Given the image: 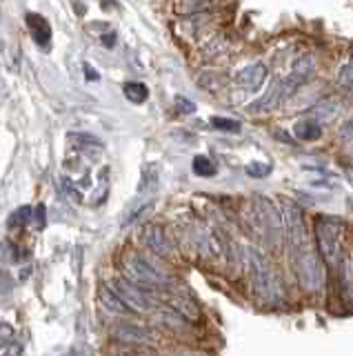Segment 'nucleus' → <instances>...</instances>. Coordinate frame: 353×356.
<instances>
[{
    "instance_id": "nucleus-1",
    "label": "nucleus",
    "mask_w": 353,
    "mask_h": 356,
    "mask_svg": "<svg viewBox=\"0 0 353 356\" xmlns=\"http://www.w3.org/2000/svg\"><path fill=\"white\" fill-rule=\"evenodd\" d=\"M282 222H284V238L289 245V259L298 283L309 294H318L325 285V270L318 254L309 243V234L304 225L302 209L291 200L282 203Z\"/></svg>"
},
{
    "instance_id": "nucleus-2",
    "label": "nucleus",
    "mask_w": 353,
    "mask_h": 356,
    "mask_svg": "<svg viewBox=\"0 0 353 356\" xmlns=\"http://www.w3.org/2000/svg\"><path fill=\"white\" fill-rule=\"evenodd\" d=\"M316 72V65H313V58L311 56H300V58H295L291 72L286 74L280 81H275L273 87L269 89L267 94L262 98H258L256 103H251L247 109L253 111V114H260V111H269V109H275L286 96H291L293 92L300 85H304L307 81H311V76Z\"/></svg>"
},
{
    "instance_id": "nucleus-3",
    "label": "nucleus",
    "mask_w": 353,
    "mask_h": 356,
    "mask_svg": "<svg viewBox=\"0 0 353 356\" xmlns=\"http://www.w3.org/2000/svg\"><path fill=\"white\" fill-rule=\"evenodd\" d=\"M247 259H249L251 283H253V289L258 292V296L269 305H282L284 303L282 285L278 281V276H275L271 263L267 261V256L260 254L258 250H249Z\"/></svg>"
},
{
    "instance_id": "nucleus-4",
    "label": "nucleus",
    "mask_w": 353,
    "mask_h": 356,
    "mask_svg": "<svg viewBox=\"0 0 353 356\" xmlns=\"http://www.w3.org/2000/svg\"><path fill=\"white\" fill-rule=\"evenodd\" d=\"M249 209H251V218H253V229H256L260 236H264V241L269 243L271 250H275L284 236L282 214L275 209L271 200L264 196H253L249 203Z\"/></svg>"
},
{
    "instance_id": "nucleus-5",
    "label": "nucleus",
    "mask_w": 353,
    "mask_h": 356,
    "mask_svg": "<svg viewBox=\"0 0 353 356\" xmlns=\"http://www.w3.org/2000/svg\"><path fill=\"white\" fill-rule=\"evenodd\" d=\"M342 220L334 216H320L316 220V238H318V248L322 259L327 263H336L338 259V248H340V238H342Z\"/></svg>"
},
{
    "instance_id": "nucleus-6",
    "label": "nucleus",
    "mask_w": 353,
    "mask_h": 356,
    "mask_svg": "<svg viewBox=\"0 0 353 356\" xmlns=\"http://www.w3.org/2000/svg\"><path fill=\"white\" fill-rule=\"evenodd\" d=\"M125 270H127V276L131 281H136L145 287H162V285H169V276L162 274L160 270H156L145 256L140 254H131L125 259Z\"/></svg>"
},
{
    "instance_id": "nucleus-7",
    "label": "nucleus",
    "mask_w": 353,
    "mask_h": 356,
    "mask_svg": "<svg viewBox=\"0 0 353 356\" xmlns=\"http://www.w3.org/2000/svg\"><path fill=\"white\" fill-rule=\"evenodd\" d=\"M114 289L134 312H151L156 307V298H153L151 287H145L136 281H127V278H118L114 283Z\"/></svg>"
},
{
    "instance_id": "nucleus-8",
    "label": "nucleus",
    "mask_w": 353,
    "mask_h": 356,
    "mask_svg": "<svg viewBox=\"0 0 353 356\" xmlns=\"http://www.w3.org/2000/svg\"><path fill=\"white\" fill-rule=\"evenodd\" d=\"M112 337L120 343H149L153 341V332L145 325H138V323H116L112 327Z\"/></svg>"
},
{
    "instance_id": "nucleus-9",
    "label": "nucleus",
    "mask_w": 353,
    "mask_h": 356,
    "mask_svg": "<svg viewBox=\"0 0 353 356\" xmlns=\"http://www.w3.org/2000/svg\"><path fill=\"white\" fill-rule=\"evenodd\" d=\"M264 81H267V67L262 63H253L236 76V83L240 87H245L247 92H258L264 85Z\"/></svg>"
},
{
    "instance_id": "nucleus-10",
    "label": "nucleus",
    "mask_w": 353,
    "mask_h": 356,
    "mask_svg": "<svg viewBox=\"0 0 353 356\" xmlns=\"http://www.w3.org/2000/svg\"><path fill=\"white\" fill-rule=\"evenodd\" d=\"M145 243L151 252H156L158 256H171L173 254V245L160 225H147L145 227Z\"/></svg>"
},
{
    "instance_id": "nucleus-11",
    "label": "nucleus",
    "mask_w": 353,
    "mask_h": 356,
    "mask_svg": "<svg viewBox=\"0 0 353 356\" xmlns=\"http://www.w3.org/2000/svg\"><path fill=\"white\" fill-rule=\"evenodd\" d=\"M98 296H101V303H103V307L107 309V312H112V314H118V316H127V314H131V309L125 300H123V296H120L116 289H109V287H101V292H98Z\"/></svg>"
},
{
    "instance_id": "nucleus-12",
    "label": "nucleus",
    "mask_w": 353,
    "mask_h": 356,
    "mask_svg": "<svg viewBox=\"0 0 353 356\" xmlns=\"http://www.w3.org/2000/svg\"><path fill=\"white\" fill-rule=\"evenodd\" d=\"M27 27H29L31 36H34V40L40 44V47H47L49 40H51V27H49V22L42 18L40 14H29L27 16Z\"/></svg>"
},
{
    "instance_id": "nucleus-13",
    "label": "nucleus",
    "mask_w": 353,
    "mask_h": 356,
    "mask_svg": "<svg viewBox=\"0 0 353 356\" xmlns=\"http://www.w3.org/2000/svg\"><path fill=\"white\" fill-rule=\"evenodd\" d=\"M340 114V103L338 100H322V103H318V105H313L311 109H309V118H313V120H318L320 125H327V122H331V120H336V116Z\"/></svg>"
},
{
    "instance_id": "nucleus-14",
    "label": "nucleus",
    "mask_w": 353,
    "mask_h": 356,
    "mask_svg": "<svg viewBox=\"0 0 353 356\" xmlns=\"http://www.w3.org/2000/svg\"><path fill=\"white\" fill-rule=\"evenodd\" d=\"M223 0H178V5H175V9H178V14H203V11H209V9H216Z\"/></svg>"
},
{
    "instance_id": "nucleus-15",
    "label": "nucleus",
    "mask_w": 353,
    "mask_h": 356,
    "mask_svg": "<svg viewBox=\"0 0 353 356\" xmlns=\"http://www.w3.org/2000/svg\"><path fill=\"white\" fill-rule=\"evenodd\" d=\"M295 136L300 138V140H316L322 136V125H320L318 120L313 118H304V120H298L295 122Z\"/></svg>"
},
{
    "instance_id": "nucleus-16",
    "label": "nucleus",
    "mask_w": 353,
    "mask_h": 356,
    "mask_svg": "<svg viewBox=\"0 0 353 356\" xmlns=\"http://www.w3.org/2000/svg\"><path fill=\"white\" fill-rule=\"evenodd\" d=\"M171 303H173V309L178 312V314H182L184 318H189V321H198V318H200V307H198L191 298L175 296Z\"/></svg>"
},
{
    "instance_id": "nucleus-17",
    "label": "nucleus",
    "mask_w": 353,
    "mask_h": 356,
    "mask_svg": "<svg viewBox=\"0 0 353 356\" xmlns=\"http://www.w3.org/2000/svg\"><path fill=\"white\" fill-rule=\"evenodd\" d=\"M158 167L156 165H147L145 170H142V181H140V187L138 192L140 194H149V192H156L158 189Z\"/></svg>"
},
{
    "instance_id": "nucleus-18",
    "label": "nucleus",
    "mask_w": 353,
    "mask_h": 356,
    "mask_svg": "<svg viewBox=\"0 0 353 356\" xmlns=\"http://www.w3.org/2000/svg\"><path fill=\"white\" fill-rule=\"evenodd\" d=\"M125 96L131 100V103H145L149 92H147V85H142V83H127L125 85Z\"/></svg>"
},
{
    "instance_id": "nucleus-19",
    "label": "nucleus",
    "mask_w": 353,
    "mask_h": 356,
    "mask_svg": "<svg viewBox=\"0 0 353 356\" xmlns=\"http://www.w3.org/2000/svg\"><path fill=\"white\" fill-rule=\"evenodd\" d=\"M69 140L80 149H89V147L103 149V143L98 140L96 136H92V134H69Z\"/></svg>"
},
{
    "instance_id": "nucleus-20",
    "label": "nucleus",
    "mask_w": 353,
    "mask_h": 356,
    "mask_svg": "<svg viewBox=\"0 0 353 356\" xmlns=\"http://www.w3.org/2000/svg\"><path fill=\"white\" fill-rule=\"evenodd\" d=\"M218 172L216 163H212L207 156H196L193 159V174L198 176H214Z\"/></svg>"
},
{
    "instance_id": "nucleus-21",
    "label": "nucleus",
    "mask_w": 353,
    "mask_h": 356,
    "mask_svg": "<svg viewBox=\"0 0 353 356\" xmlns=\"http://www.w3.org/2000/svg\"><path fill=\"white\" fill-rule=\"evenodd\" d=\"M336 81H338L340 87H347V89L353 87V60H347L345 65H340Z\"/></svg>"
},
{
    "instance_id": "nucleus-22",
    "label": "nucleus",
    "mask_w": 353,
    "mask_h": 356,
    "mask_svg": "<svg viewBox=\"0 0 353 356\" xmlns=\"http://www.w3.org/2000/svg\"><path fill=\"white\" fill-rule=\"evenodd\" d=\"M31 207H27V205H23L20 209H16L14 214H12V218H9V225L12 227H25V225H29V220H31Z\"/></svg>"
},
{
    "instance_id": "nucleus-23",
    "label": "nucleus",
    "mask_w": 353,
    "mask_h": 356,
    "mask_svg": "<svg viewBox=\"0 0 353 356\" xmlns=\"http://www.w3.org/2000/svg\"><path fill=\"white\" fill-rule=\"evenodd\" d=\"M212 125L220 131H234L238 134L240 131V122L238 120H231V118H223V116H214L212 118Z\"/></svg>"
},
{
    "instance_id": "nucleus-24",
    "label": "nucleus",
    "mask_w": 353,
    "mask_h": 356,
    "mask_svg": "<svg viewBox=\"0 0 353 356\" xmlns=\"http://www.w3.org/2000/svg\"><path fill=\"white\" fill-rule=\"evenodd\" d=\"M151 207H153V203H147V205H140L138 209H134L131 214L123 220V225H131V222H136L142 214H147V211H151Z\"/></svg>"
},
{
    "instance_id": "nucleus-25",
    "label": "nucleus",
    "mask_w": 353,
    "mask_h": 356,
    "mask_svg": "<svg viewBox=\"0 0 353 356\" xmlns=\"http://www.w3.org/2000/svg\"><path fill=\"white\" fill-rule=\"evenodd\" d=\"M247 172H249L251 176H264V174H269V172H271V167H269V165H260V163H251V165L247 167Z\"/></svg>"
},
{
    "instance_id": "nucleus-26",
    "label": "nucleus",
    "mask_w": 353,
    "mask_h": 356,
    "mask_svg": "<svg viewBox=\"0 0 353 356\" xmlns=\"http://www.w3.org/2000/svg\"><path fill=\"white\" fill-rule=\"evenodd\" d=\"M175 107H178V111H182V114H191V111L196 109V105L191 103V100H187V98H175Z\"/></svg>"
},
{
    "instance_id": "nucleus-27",
    "label": "nucleus",
    "mask_w": 353,
    "mask_h": 356,
    "mask_svg": "<svg viewBox=\"0 0 353 356\" xmlns=\"http://www.w3.org/2000/svg\"><path fill=\"white\" fill-rule=\"evenodd\" d=\"M340 138H345V140H353V116L342 125L340 129Z\"/></svg>"
},
{
    "instance_id": "nucleus-28",
    "label": "nucleus",
    "mask_w": 353,
    "mask_h": 356,
    "mask_svg": "<svg viewBox=\"0 0 353 356\" xmlns=\"http://www.w3.org/2000/svg\"><path fill=\"white\" fill-rule=\"evenodd\" d=\"M85 74H87V78H89V81H98V74H96V70H94V67L85 65Z\"/></svg>"
}]
</instances>
